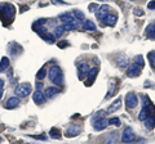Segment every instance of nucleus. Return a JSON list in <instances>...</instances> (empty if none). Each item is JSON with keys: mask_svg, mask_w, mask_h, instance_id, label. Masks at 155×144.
Wrapping results in <instances>:
<instances>
[{"mask_svg": "<svg viewBox=\"0 0 155 144\" xmlns=\"http://www.w3.org/2000/svg\"><path fill=\"white\" fill-rule=\"evenodd\" d=\"M48 76H49V80L53 84L56 85L64 84V75H62V71L58 66H52L49 72H48Z\"/></svg>", "mask_w": 155, "mask_h": 144, "instance_id": "f257e3e1", "label": "nucleus"}, {"mask_svg": "<svg viewBox=\"0 0 155 144\" xmlns=\"http://www.w3.org/2000/svg\"><path fill=\"white\" fill-rule=\"evenodd\" d=\"M92 124H93V127L96 129V130H104V129L107 127V120L105 118V112L104 111H100L98 114H96V116L93 117V120H92Z\"/></svg>", "mask_w": 155, "mask_h": 144, "instance_id": "f03ea898", "label": "nucleus"}, {"mask_svg": "<svg viewBox=\"0 0 155 144\" xmlns=\"http://www.w3.org/2000/svg\"><path fill=\"white\" fill-rule=\"evenodd\" d=\"M31 90H32L31 85L26 83V84H19L16 88V90H14V93H16V97L18 98H26L31 93Z\"/></svg>", "mask_w": 155, "mask_h": 144, "instance_id": "7ed1b4c3", "label": "nucleus"}, {"mask_svg": "<svg viewBox=\"0 0 155 144\" xmlns=\"http://www.w3.org/2000/svg\"><path fill=\"white\" fill-rule=\"evenodd\" d=\"M125 103H127V108L128 109L136 108L137 107V104H138L137 95H136L134 93H128L127 95H125Z\"/></svg>", "mask_w": 155, "mask_h": 144, "instance_id": "20e7f679", "label": "nucleus"}, {"mask_svg": "<svg viewBox=\"0 0 155 144\" xmlns=\"http://www.w3.org/2000/svg\"><path fill=\"white\" fill-rule=\"evenodd\" d=\"M136 139V134L130 127H127L122 134V142L123 143H130Z\"/></svg>", "mask_w": 155, "mask_h": 144, "instance_id": "39448f33", "label": "nucleus"}, {"mask_svg": "<svg viewBox=\"0 0 155 144\" xmlns=\"http://www.w3.org/2000/svg\"><path fill=\"white\" fill-rule=\"evenodd\" d=\"M141 75V67L137 66L136 63L129 64V67L127 68V76L128 77H137V76Z\"/></svg>", "mask_w": 155, "mask_h": 144, "instance_id": "423d86ee", "label": "nucleus"}, {"mask_svg": "<svg viewBox=\"0 0 155 144\" xmlns=\"http://www.w3.org/2000/svg\"><path fill=\"white\" fill-rule=\"evenodd\" d=\"M0 8L5 13V18H13V16L16 14V8L11 4H0Z\"/></svg>", "mask_w": 155, "mask_h": 144, "instance_id": "0eeeda50", "label": "nucleus"}, {"mask_svg": "<svg viewBox=\"0 0 155 144\" xmlns=\"http://www.w3.org/2000/svg\"><path fill=\"white\" fill-rule=\"evenodd\" d=\"M80 131H81V127H79L78 125H71L69 129H66L65 135H66L67 138H74V136H76Z\"/></svg>", "mask_w": 155, "mask_h": 144, "instance_id": "6e6552de", "label": "nucleus"}, {"mask_svg": "<svg viewBox=\"0 0 155 144\" xmlns=\"http://www.w3.org/2000/svg\"><path fill=\"white\" fill-rule=\"evenodd\" d=\"M32 99H34V102H35L36 104H43V103H45V95L43 92H40V90H36L35 93H34L32 95Z\"/></svg>", "mask_w": 155, "mask_h": 144, "instance_id": "1a4fd4ad", "label": "nucleus"}, {"mask_svg": "<svg viewBox=\"0 0 155 144\" xmlns=\"http://www.w3.org/2000/svg\"><path fill=\"white\" fill-rule=\"evenodd\" d=\"M97 11H98V12L96 13V17L98 18L100 21H102L104 18H105V17H106V16H107V14H109L110 8H109V5H106V4H105V5H102V7H101L100 9H97Z\"/></svg>", "mask_w": 155, "mask_h": 144, "instance_id": "9d476101", "label": "nucleus"}, {"mask_svg": "<svg viewBox=\"0 0 155 144\" xmlns=\"http://www.w3.org/2000/svg\"><path fill=\"white\" fill-rule=\"evenodd\" d=\"M78 68H79V72H80L79 77L83 79V75L84 74H88V71H89L88 62H79V63H78Z\"/></svg>", "mask_w": 155, "mask_h": 144, "instance_id": "9b49d317", "label": "nucleus"}, {"mask_svg": "<svg viewBox=\"0 0 155 144\" xmlns=\"http://www.w3.org/2000/svg\"><path fill=\"white\" fill-rule=\"evenodd\" d=\"M102 21H105V25H107L110 27H113L116 25V21H118V17L115 16V14H107Z\"/></svg>", "mask_w": 155, "mask_h": 144, "instance_id": "f8f14e48", "label": "nucleus"}, {"mask_svg": "<svg viewBox=\"0 0 155 144\" xmlns=\"http://www.w3.org/2000/svg\"><path fill=\"white\" fill-rule=\"evenodd\" d=\"M120 105H122V99L120 98H116L113 103H111L109 105V109H107V112L109 113H113V112H116L118 109L120 108Z\"/></svg>", "mask_w": 155, "mask_h": 144, "instance_id": "ddd939ff", "label": "nucleus"}, {"mask_svg": "<svg viewBox=\"0 0 155 144\" xmlns=\"http://www.w3.org/2000/svg\"><path fill=\"white\" fill-rule=\"evenodd\" d=\"M19 105V98L18 97H12V98H9L7 100V103H5V107L8 109H12V108H16Z\"/></svg>", "mask_w": 155, "mask_h": 144, "instance_id": "4468645a", "label": "nucleus"}, {"mask_svg": "<svg viewBox=\"0 0 155 144\" xmlns=\"http://www.w3.org/2000/svg\"><path fill=\"white\" fill-rule=\"evenodd\" d=\"M97 74H98V68H92V70H89V72H88V77H87V84L88 85H92L94 83V79H96V76H97Z\"/></svg>", "mask_w": 155, "mask_h": 144, "instance_id": "2eb2a0df", "label": "nucleus"}, {"mask_svg": "<svg viewBox=\"0 0 155 144\" xmlns=\"http://www.w3.org/2000/svg\"><path fill=\"white\" fill-rule=\"evenodd\" d=\"M60 20L65 23V25H67V23H76L75 21V18H72L69 13H64V14H61L60 16Z\"/></svg>", "mask_w": 155, "mask_h": 144, "instance_id": "dca6fc26", "label": "nucleus"}, {"mask_svg": "<svg viewBox=\"0 0 155 144\" xmlns=\"http://www.w3.org/2000/svg\"><path fill=\"white\" fill-rule=\"evenodd\" d=\"M57 93H58L57 88H54V86H49V88H47L44 95H45V98H53L54 95H57Z\"/></svg>", "mask_w": 155, "mask_h": 144, "instance_id": "f3484780", "label": "nucleus"}, {"mask_svg": "<svg viewBox=\"0 0 155 144\" xmlns=\"http://www.w3.org/2000/svg\"><path fill=\"white\" fill-rule=\"evenodd\" d=\"M154 126H155V116L147 117L145 120V127H146L147 130H153Z\"/></svg>", "mask_w": 155, "mask_h": 144, "instance_id": "a211bd4d", "label": "nucleus"}, {"mask_svg": "<svg viewBox=\"0 0 155 144\" xmlns=\"http://www.w3.org/2000/svg\"><path fill=\"white\" fill-rule=\"evenodd\" d=\"M149 113H150V108L149 107H143L142 111L140 112V114H138V120L140 121H145V120L149 117Z\"/></svg>", "mask_w": 155, "mask_h": 144, "instance_id": "6ab92c4d", "label": "nucleus"}, {"mask_svg": "<svg viewBox=\"0 0 155 144\" xmlns=\"http://www.w3.org/2000/svg\"><path fill=\"white\" fill-rule=\"evenodd\" d=\"M146 33H147V36L150 37V39H155V22L151 23L150 26H147Z\"/></svg>", "mask_w": 155, "mask_h": 144, "instance_id": "aec40b11", "label": "nucleus"}, {"mask_svg": "<svg viewBox=\"0 0 155 144\" xmlns=\"http://www.w3.org/2000/svg\"><path fill=\"white\" fill-rule=\"evenodd\" d=\"M83 28L87 30V31H96V25L92 21H84Z\"/></svg>", "mask_w": 155, "mask_h": 144, "instance_id": "412c9836", "label": "nucleus"}, {"mask_svg": "<svg viewBox=\"0 0 155 144\" xmlns=\"http://www.w3.org/2000/svg\"><path fill=\"white\" fill-rule=\"evenodd\" d=\"M118 64L119 67H127L129 64V59L125 55H120L118 58Z\"/></svg>", "mask_w": 155, "mask_h": 144, "instance_id": "4be33fe9", "label": "nucleus"}, {"mask_svg": "<svg viewBox=\"0 0 155 144\" xmlns=\"http://www.w3.org/2000/svg\"><path fill=\"white\" fill-rule=\"evenodd\" d=\"M8 67H9V59L7 58V57H3L2 61H0V72L5 71Z\"/></svg>", "mask_w": 155, "mask_h": 144, "instance_id": "5701e85b", "label": "nucleus"}, {"mask_svg": "<svg viewBox=\"0 0 155 144\" xmlns=\"http://www.w3.org/2000/svg\"><path fill=\"white\" fill-rule=\"evenodd\" d=\"M64 32H65L64 26H57V27H54V32H53V35H54V37H61L62 35H64Z\"/></svg>", "mask_w": 155, "mask_h": 144, "instance_id": "b1692460", "label": "nucleus"}, {"mask_svg": "<svg viewBox=\"0 0 155 144\" xmlns=\"http://www.w3.org/2000/svg\"><path fill=\"white\" fill-rule=\"evenodd\" d=\"M49 134H51V136H52L53 139H61L60 130H58L57 127H52V129H51V131H49Z\"/></svg>", "mask_w": 155, "mask_h": 144, "instance_id": "393cba45", "label": "nucleus"}, {"mask_svg": "<svg viewBox=\"0 0 155 144\" xmlns=\"http://www.w3.org/2000/svg\"><path fill=\"white\" fill-rule=\"evenodd\" d=\"M41 37L44 40H47L48 42H53V41H54V35H52V33H49V32L41 33Z\"/></svg>", "mask_w": 155, "mask_h": 144, "instance_id": "a878e982", "label": "nucleus"}, {"mask_svg": "<svg viewBox=\"0 0 155 144\" xmlns=\"http://www.w3.org/2000/svg\"><path fill=\"white\" fill-rule=\"evenodd\" d=\"M133 63H136L137 66H140L142 68V67H143V58H142V55H136L133 58Z\"/></svg>", "mask_w": 155, "mask_h": 144, "instance_id": "bb28decb", "label": "nucleus"}, {"mask_svg": "<svg viewBox=\"0 0 155 144\" xmlns=\"http://www.w3.org/2000/svg\"><path fill=\"white\" fill-rule=\"evenodd\" d=\"M147 58H149V61H150V64H151V67H153V68H155V50H153V52L149 53Z\"/></svg>", "mask_w": 155, "mask_h": 144, "instance_id": "cd10ccee", "label": "nucleus"}, {"mask_svg": "<svg viewBox=\"0 0 155 144\" xmlns=\"http://www.w3.org/2000/svg\"><path fill=\"white\" fill-rule=\"evenodd\" d=\"M74 16L78 18V21H84V18H85V16H84V13L81 12V11H74Z\"/></svg>", "mask_w": 155, "mask_h": 144, "instance_id": "c85d7f7f", "label": "nucleus"}, {"mask_svg": "<svg viewBox=\"0 0 155 144\" xmlns=\"http://www.w3.org/2000/svg\"><path fill=\"white\" fill-rule=\"evenodd\" d=\"M65 31H72V30H76L78 28V25L76 23H67V25L64 26Z\"/></svg>", "mask_w": 155, "mask_h": 144, "instance_id": "c756f323", "label": "nucleus"}, {"mask_svg": "<svg viewBox=\"0 0 155 144\" xmlns=\"http://www.w3.org/2000/svg\"><path fill=\"white\" fill-rule=\"evenodd\" d=\"M45 76H47V71H45L44 68H41V70L36 74V79H38V80H43V79L45 77Z\"/></svg>", "mask_w": 155, "mask_h": 144, "instance_id": "7c9ffc66", "label": "nucleus"}, {"mask_svg": "<svg viewBox=\"0 0 155 144\" xmlns=\"http://www.w3.org/2000/svg\"><path fill=\"white\" fill-rule=\"evenodd\" d=\"M107 122H109V125H116V126H119V125H120V120L118 117H113V118H110Z\"/></svg>", "mask_w": 155, "mask_h": 144, "instance_id": "2f4dec72", "label": "nucleus"}, {"mask_svg": "<svg viewBox=\"0 0 155 144\" xmlns=\"http://www.w3.org/2000/svg\"><path fill=\"white\" fill-rule=\"evenodd\" d=\"M133 13H134V16H143V12L141 11V9H138V8H137V9H134V12H133Z\"/></svg>", "mask_w": 155, "mask_h": 144, "instance_id": "473e14b6", "label": "nucleus"}, {"mask_svg": "<svg viewBox=\"0 0 155 144\" xmlns=\"http://www.w3.org/2000/svg\"><path fill=\"white\" fill-rule=\"evenodd\" d=\"M67 45H69V44H67V41H66V40L61 41V42H58V46H60V48H66Z\"/></svg>", "mask_w": 155, "mask_h": 144, "instance_id": "72a5a7b5", "label": "nucleus"}, {"mask_svg": "<svg viewBox=\"0 0 155 144\" xmlns=\"http://www.w3.org/2000/svg\"><path fill=\"white\" fill-rule=\"evenodd\" d=\"M147 8L149 9H155V2H154V0H151V2L147 4Z\"/></svg>", "mask_w": 155, "mask_h": 144, "instance_id": "f704fd0d", "label": "nucleus"}, {"mask_svg": "<svg viewBox=\"0 0 155 144\" xmlns=\"http://www.w3.org/2000/svg\"><path fill=\"white\" fill-rule=\"evenodd\" d=\"M96 8H97L96 4H91V5H89V11H91V12H94Z\"/></svg>", "mask_w": 155, "mask_h": 144, "instance_id": "c9c22d12", "label": "nucleus"}, {"mask_svg": "<svg viewBox=\"0 0 155 144\" xmlns=\"http://www.w3.org/2000/svg\"><path fill=\"white\" fill-rule=\"evenodd\" d=\"M3 88H4V81L0 79V90H3Z\"/></svg>", "mask_w": 155, "mask_h": 144, "instance_id": "e433bc0d", "label": "nucleus"}, {"mask_svg": "<svg viewBox=\"0 0 155 144\" xmlns=\"http://www.w3.org/2000/svg\"><path fill=\"white\" fill-rule=\"evenodd\" d=\"M41 88H43V84H41V83H39V84H38V89H39V90H40Z\"/></svg>", "mask_w": 155, "mask_h": 144, "instance_id": "4c0bfd02", "label": "nucleus"}, {"mask_svg": "<svg viewBox=\"0 0 155 144\" xmlns=\"http://www.w3.org/2000/svg\"><path fill=\"white\" fill-rule=\"evenodd\" d=\"M2 97H3V90H0V99H2Z\"/></svg>", "mask_w": 155, "mask_h": 144, "instance_id": "58836bf2", "label": "nucleus"}, {"mask_svg": "<svg viewBox=\"0 0 155 144\" xmlns=\"http://www.w3.org/2000/svg\"><path fill=\"white\" fill-rule=\"evenodd\" d=\"M130 2H137V0H130Z\"/></svg>", "mask_w": 155, "mask_h": 144, "instance_id": "ea45409f", "label": "nucleus"}, {"mask_svg": "<svg viewBox=\"0 0 155 144\" xmlns=\"http://www.w3.org/2000/svg\"><path fill=\"white\" fill-rule=\"evenodd\" d=\"M23 144H31V143H23Z\"/></svg>", "mask_w": 155, "mask_h": 144, "instance_id": "a19ab883", "label": "nucleus"}, {"mask_svg": "<svg viewBox=\"0 0 155 144\" xmlns=\"http://www.w3.org/2000/svg\"><path fill=\"white\" fill-rule=\"evenodd\" d=\"M0 143H2V138H0Z\"/></svg>", "mask_w": 155, "mask_h": 144, "instance_id": "79ce46f5", "label": "nucleus"}]
</instances>
